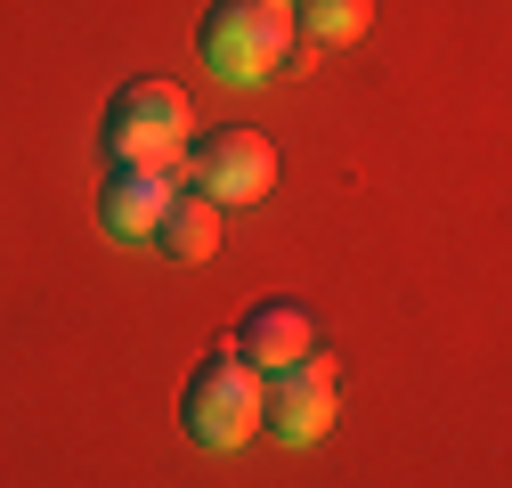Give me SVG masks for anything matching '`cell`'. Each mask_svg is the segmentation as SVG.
<instances>
[{
	"mask_svg": "<svg viewBox=\"0 0 512 488\" xmlns=\"http://www.w3.org/2000/svg\"><path fill=\"white\" fill-rule=\"evenodd\" d=\"M293 41V9L285 0H212L204 25H196V49H204V66L236 90L252 82H269L277 74V57Z\"/></svg>",
	"mask_w": 512,
	"mask_h": 488,
	"instance_id": "cell-1",
	"label": "cell"
},
{
	"mask_svg": "<svg viewBox=\"0 0 512 488\" xmlns=\"http://www.w3.org/2000/svg\"><path fill=\"white\" fill-rule=\"evenodd\" d=\"M179 423H187L196 448H244L252 423H261V375L236 350H212L179 391Z\"/></svg>",
	"mask_w": 512,
	"mask_h": 488,
	"instance_id": "cell-2",
	"label": "cell"
},
{
	"mask_svg": "<svg viewBox=\"0 0 512 488\" xmlns=\"http://www.w3.org/2000/svg\"><path fill=\"white\" fill-rule=\"evenodd\" d=\"M106 163H179L187 147V90L179 82H122L106 98Z\"/></svg>",
	"mask_w": 512,
	"mask_h": 488,
	"instance_id": "cell-3",
	"label": "cell"
},
{
	"mask_svg": "<svg viewBox=\"0 0 512 488\" xmlns=\"http://www.w3.org/2000/svg\"><path fill=\"white\" fill-rule=\"evenodd\" d=\"M187 188H196L204 204H261L277 188V147L261 131H244V122H220V131H204L196 147H187Z\"/></svg>",
	"mask_w": 512,
	"mask_h": 488,
	"instance_id": "cell-4",
	"label": "cell"
},
{
	"mask_svg": "<svg viewBox=\"0 0 512 488\" xmlns=\"http://www.w3.org/2000/svg\"><path fill=\"white\" fill-rule=\"evenodd\" d=\"M261 415H269V432L293 440V448L326 440V432H334V415H342V375H334V358L269 366V383H261Z\"/></svg>",
	"mask_w": 512,
	"mask_h": 488,
	"instance_id": "cell-5",
	"label": "cell"
},
{
	"mask_svg": "<svg viewBox=\"0 0 512 488\" xmlns=\"http://www.w3.org/2000/svg\"><path fill=\"white\" fill-rule=\"evenodd\" d=\"M179 188H187V171H179V163H114V171H106V188H98V220H106V236L147 244Z\"/></svg>",
	"mask_w": 512,
	"mask_h": 488,
	"instance_id": "cell-6",
	"label": "cell"
},
{
	"mask_svg": "<svg viewBox=\"0 0 512 488\" xmlns=\"http://www.w3.org/2000/svg\"><path fill=\"white\" fill-rule=\"evenodd\" d=\"M228 350L252 366V375H269V366H293V358H309V310H301V301H252Z\"/></svg>",
	"mask_w": 512,
	"mask_h": 488,
	"instance_id": "cell-7",
	"label": "cell"
},
{
	"mask_svg": "<svg viewBox=\"0 0 512 488\" xmlns=\"http://www.w3.org/2000/svg\"><path fill=\"white\" fill-rule=\"evenodd\" d=\"M147 244H155L163 261H212V253H220V204H204L196 188H179Z\"/></svg>",
	"mask_w": 512,
	"mask_h": 488,
	"instance_id": "cell-8",
	"label": "cell"
},
{
	"mask_svg": "<svg viewBox=\"0 0 512 488\" xmlns=\"http://www.w3.org/2000/svg\"><path fill=\"white\" fill-rule=\"evenodd\" d=\"M374 25V0H301V41H358Z\"/></svg>",
	"mask_w": 512,
	"mask_h": 488,
	"instance_id": "cell-9",
	"label": "cell"
},
{
	"mask_svg": "<svg viewBox=\"0 0 512 488\" xmlns=\"http://www.w3.org/2000/svg\"><path fill=\"white\" fill-rule=\"evenodd\" d=\"M309 66H317V41H301V33H293V41H285V57H277V74H293V82H301Z\"/></svg>",
	"mask_w": 512,
	"mask_h": 488,
	"instance_id": "cell-10",
	"label": "cell"
}]
</instances>
